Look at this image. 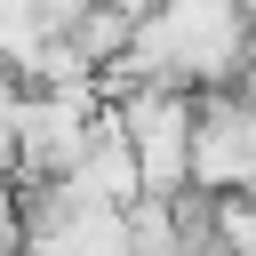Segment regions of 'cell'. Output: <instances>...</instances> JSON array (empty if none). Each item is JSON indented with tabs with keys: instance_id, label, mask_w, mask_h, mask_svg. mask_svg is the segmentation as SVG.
I'll return each mask as SVG.
<instances>
[{
	"instance_id": "cell-3",
	"label": "cell",
	"mask_w": 256,
	"mask_h": 256,
	"mask_svg": "<svg viewBox=\"0 0 256 256\" xmlns=\"http://www.w3.org/2000/svg\"><path fill=\"white\" fill-rule=\"evenodd\" d=\"M256 192V72L240 88L200 96L192 120V200H240Z\"/></svg>"
},
{
	"instance_id": "cell-1",
	"label": "cell",
	"mask_w": 256,
	"mask_h": 256,
	"mask_svg": "<svg viewBox=\"0 0 256 256\" xmlns=\"http://www.w3.org/2000/svg\"><path fill=\"white\" fill-rule=\"evenodd\" d=\"M256 72V16L224 8V0H176V8H144L128 56L104 80H144V88H184V96H216L240 88Z\"/></svg>"
},
{
	"instance_id": "cell-2",
	"label": "cell",
	"mask_w": 256,
	"mask_h": 256,
	"mask_svg": "<svg viewBox=\"0 0 256 256\" xmlns=\"http://www.w3.org/2000/svg\"><path fill=\"white\" fill-rule=\"evenodd\" d=\"M104 96H112L120 144L136 152L144 200H192V120H200V96L144 88V80H104Z\"/></svg>"
}]
</instances>
